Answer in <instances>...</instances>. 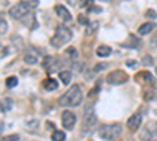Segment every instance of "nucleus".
Returning a JSON list of instances; mask_svg holds the SVG:
<instances>
[{"label":"nucleus","instance_id":"24","mask_svg":"<svg viewBox=\"0 0 157 141\" xmlns=\"http://www.w3.org/2000/svg\"><path fill=\"white\" fill-rule=\"evenodd\" d=\"M6 32H8V22L3 17H0V35H5Z\"/></svg>","mask_w":157,"mask_h":141},{"label":"nucleus","instance_id":"12","mask_svg":"<svg viewBox=\"0 0 157 141\" xmlns=\"http://www.w3.org/2000/svg\"><path fill=\"white\" fill-rule=\"evenodd\" d=\"M135 79H137L140 83H145V85H154V77H152V74H149L148 71H141V72H138Z\"/></svg>","mask_w":157,"mask_h":141},{"label":"nucleus","instance_id":"22","mask_svg":"<svg viewBox=\"0 0 157 141\" xmlns=\"http://www.w3.org/2000/svg\"><path fill=\"white\" fill-rule=\"evenodd\" d=\"M64 138H66V135L63 130H54V133H52V141H64Z\"/></svg>","mask_w":157,"mask_h":141},{"label":"nucleus","instance_id":"26","mask_svg":"<svg viewBox=\"0 0 157 141\" xmlns=\"http://www.w3.org/2000/svg\"><path fill=\"white\" fill-rule=\"evenodd\" d=\"M77 22L80 24V25H88L90 24V20H88V17L85 14H78L77 16Z\"/></svg>","mask_w":157,"mask_h":141},{"label":"nucleus","instance_id":"23","mask_svg":"<svg viewBox=\"0 0 157 141\" xmlns=\"http://www.w3.org/2000/svg\"><path fill=\"white\" fill-rule=\"evenodd\" d=\"M17 83H19V80H17V77H14V75L8 77V79L5 80V85H6V88H14Z\"/></svg>","mask_w":157,"mask_h":141},{"label":"nucleus","instance_id":"14","mask_svg":"<svg viewBox=\"0 0 157 141\" xmlns=\"http://www.w3.org/2000/svg\"><path fill=\"white\" fill-rule=\"evenodd\" d=\"M24 61L27 63V65L33 66V65H36V63H38V55L33 52V50H27V52L24 54Z\"/></svg>","mask_w":157,"mask_h":141},{"label":"nucleus","instance_id":"35","mask_svg":"<svg viewBox=\"0 0 157 141\" xmlns=\"http://www.w3.org/2000/svg\"><path fill=\"white\" fill-rule=\"evenodd\" d=\"M6 54H8V49H6V47H0V58L5 57Z\"/></svg>","mask_w":157,"mask_h":141},{"label":"nucleus","instance_id":"36","mask_svg":"<svg viewBox=\"0 0 157 141\" xmlns=\"http://www.w3.org/2000/svg\"><path fill=\"white\" fill-rule=\"evenodd\" d=\"M68 3L72 5V6H77V0H68Z\"/></svg>","mask_w":157,"mask_h":141},{"label":"nucleus","instance_id":"9","mask_svg":"<svg viewBox=\"0 0 157 141\" xmlns=\"http://www.w3.org/2000/svg\"><path fill=\"white\" fill-rule=\"evenodd\" d=\"M55 13H57V17H60L61 20H64V22H71L72 20V16H71V13H69V9L64 6V5H55Z\"/></svg>","mask_w":157,"mask_h":141},{"label":"nucleus","instance_id":"3","mask_svg":"<svg viewBox=\"0 0 157 141\" xmlns=\"http://www.w3.org/2000/svg\"><path fill=\"white\" fill-rule=\"evenodd\" d=\"M123 129L121 124H104L99 127V136L107 141H115L121 136Z\"/></svg>","mask_w":157,"mask_h":141},{"label":"nucleus","instance_id":"15","mask_svg":"<svg viewBox=\"0 0 157 141\" xmlns=\"http://www.w3.org/2000/svg\"><path fill=\"white\" fill-rule=\"evenodd\" d=\"M13 108V99L11 97H3L0 100V111L2 113H8Z\"/></svg>","mask_w":157,"mask_h":141},{"label":"nucleus","instance_id":"37","mask_svg":"<svg viewBox=\"0 0 157 141\" xmlns=\"http://www.w3.org/2000/svg\"><path fill=\"white\" fill-rule=\"evenodd\" d=\"M2 129H3V124H2V122H0V132H2Z\"/></svg>","mask_w":157,"mask_h":141},{"label":"nucleus","instance_id":"33","mask_svg":"<svg viewBox=\"0 0 157 141\" xmlns=\"http://www.w3.org/2000/svg\"><path fill=\"white\" fill-rule=\"evenodd\" d=\"M126 65H127L129 68H137V61H135V60H127Z\"/></svg>","mask_w":157,"mask_h":141},{"label":"nucleus","instance_id":"2","mask_svg":"<svg viewBox=\"0 0 157 141\" xmlns=\"http://www.w3.org/2000/svg\"><path fill=\"white\" fill-rule=\"evenodd\" d=\"M71 39H72V32L68 27H64V25H58L57 30H55V35L52 36V39H50V44L58 49L64 44H68Z\"/></svg>","mask_w":157,"mask_h":141},{"label":"nucleus","instance_id":"13","mask_svg":"<svg viewBox=\"0 0 157 141\" xmlns=\"http://www.w3.org/2000/svg\"><path fill=\"white\" fill-rule=\"evenodd\" d=\"M152 30H155V24L154 22H145V24L140 25L138 35H149Z\"/></svg>","mask_w":157,"mask_h":141},{"label":"nucleus","instance_id":"4","mask_svg":"<svg viewBox=\"0 0 157 141\" xmlns=\"http://www.w3.org/2000/svg\"><path fill=\"white\" fill-rule=\"evenodd\" d=\"M96 124V113L91 104L83 107V119H82V125H83V135L90 133V130L94 127Z\"/></svg>","mask_w":157,"mask_h":141},{"label":"nucleus","instance_id":"16","mask_svg":"<svg viewBox=\"0 0 157 141\" xmlns=\"http://www.w3.org/2000/svg\"><path fill=\"white\" fill-rule=\"evenodd\" d=\"M110 54H112V47H110V46L102 44V46H99V47L96 49V55H98L99 58H105V57H109Z\"/></svg>","mask_w":157,"mask_h":141},{"label":"nucleus","instance_id":"17","mask_svg":"<svg viewBox=\"0 0 157 141\" xmlns=\"http://www.w3.org/2000/svg\"><path fill=\"white\" fill-rule=\"evenodd\" d=\"M124 46H126V47H132V49H138V47L141 46V41L138 39L137 36L130 35V36H129V39H127V43H124Z\"/></svg>","mask_w":157,"mask_h":141},{"label":"nucleus","instance_id":"18","mask_svg":"<svg viewBox=\"0 0 157 141\" xmlns=\"http://www.w3.org/2000/svg\"><path fill=\"white\" fill-rule=\"evenodd\" d=\"M44 89H47V91H55V89L58 88V82L55 79H47L44 80Z\"/></svg>","mask_w":157,"mask_h":141},{"label":"nucleus","instance_id":"20","mask_svg":"<svg viewBox=\"0 0 157 141\" xmlns=\"http://www.w3.org/2000/svg\"><path fill=\"white\" fill-rule=\"evenodd\" d=\"M71 77H72V75H71L69 71H61V72H60V80H61L63 85H69Z\"/></svg>","mask_w":157,"mask_h":141},{"label":"nucleus","instance_id":"31","mask_svg":"<svg viewBox=\"0 0 157 141\" xmlns=\"http://www.w3.org/2000/svg\"><path fill=\"white\" fill-rule=\"evenodd\" d=\"M107 68V63H99V65H96L94 68H93V72H99V71H104Z\"/></svg>","mask_w":157,"mask_h":141},{"label":"nucleus","instance_id":"25","mask_svg":"<svg viewBox=\"0 0 157 141\" xmlns=\"http://www.w3.org/2000/svg\"><path fill=\"white\" fill-rule=\"evenodd\" d=\"M99 27V24L98 22H94V24H88V30H86V35L90 36V35H93V33H96V28Z\"/></svg>","mask_w":157,"mask_h":141},{"label":"nucleus","instance_id":"29","mask_svg":"<svg viewBox=\"0 0 157 141\" xmlns=\"http://www.w3.org/2000/svg\"><path fill=\"white\" fill-rule=\"evenodd\" d=\"M93 3H94V0H80V2H78V6L90 8V5H93Z\"/></svg>","mask_w":157,"mask_h":141},{"label":"nucleus","instance_id":"32","mask_svg":"<svg viewBox=\"0 0 157 141\" xmlns=\"http://www.w3.org/2000/svg\"><path fill=\"white\" fill-rule=\"evenodd\" d=\"M0 141H19V135H8V136L2 138Z\"/></svg>","mask_w":157,"mask_h":141},{"label":"nucleus","instance_id":"6","mask_svg":"<svg viewBox=\"0 0 157 141\" xmlns=\"http://www.w3.org/2000/svg\"><path fill=\"white\" fill-rule=\"evenodd\" d=\"M129 80V75L124 72V71H120V69H116V71H112L109 75H107V79L105 82L110 83V85H123Z\"/></svg>","mask_w":157,"mask_h":141},{"label":"nucleus","instance_id":"19","mask_svg":"<svg viewBox=\"0 0 157 141\" xmlns=\"http://www.w3.org/2000/svg\"><path fill=\"white\" fill-rule=\"evenodd\" d=\"M101 83H102V82H101V79H99V80L96 82V85H94L93 88L90 89V93H88V97H90V99H93V97H96V96L99 94V89H101Z\"/></svg>","mask_w":157,"mask_h":141},{"label":"nucleus","instance_id":"27","mask_svg":"<svg viewBox=\"0 0 157 141\" xmlns=\"http://www.w3.org/2000/svg\"><path fill=\"white\" fill-rule=\"evenodd\" d=\"M141 63H143V66H151L152 65V63H154V60L149 57V55H145V57H143V60H141Z\"/></svg>","mask_w":157,"mask_h":141},{"label":"nucleus","instance_id":"39","mask_svg":"<svg viewBox=\"0 0 157 141\" xmlns=\"http://www.w3.org/2000/svg\"><path fill=\"white\" fill-rule=\"evenodd\" d=\"M101 2H112V0H101Z\"/></svg>","mask_w":157,"mask_h":141},{"label":"nucleus","instance_id":"8","mask_svg":"<svg viewBox=\"0 0 157 141\" xmlns=\"http://www.w3.org/2000/svg\"><path fill=\"white\" fill-rule=\"evenodd\" d=\"M58 66H60V61H58L55 57H50V55L44 57V60H43V68H44L49 74L55 72V71L58 69Z\"/></svg>","mask_w":157,"mask_h":141},{"label":"nucleus","instance_id":"40","mask_svg":"<svg viewBox=\"0 0 157 141\" xmlns=\"http://www.w3.org/2000/svg\"><path fill=\"white\" fill-rule=\"evenodd\" d=\"M155 74H157V68H155Z\"/></svg>","mask_w":157,"mask_h":141},{"label":"nucleus","instance_id":"34","mask_svg":"<svg viewBox=\"0 0 157 141\" xmlns=\"http://www.w3.org/2000/svg\"><path fill=\"white\" fill-rule=\"evenodd\" d=\"M152 46H157V32H154V35L151 36V41H149Z\"/></svg>","mask_w":157,"mask_h":141},{"label":"nucleus","instance_id":"28","mask_svg":"<svg viewBox=\"0 0 157 141\" xmlns=\"http://www.w3.org/2000/svg\"><path fill=\"white\" fill-rule=\"evenodd\" d=\"M154 91H152V89H148V91H145V93H143V99H145V100H152L154 99Z\"/></svg>","mask_w":157,"mask_h":141},{"label":"nucleus","instance_id":"1","mask_svg":"<svg viewBox=\"0 0 157 141\" xmlns=\"http://www.w3.org/2000/svg\"><path fill=\"white\" fill-rule=\"evenodd\" d=\"M80 104H82V89L78 85H72L58 99V105L61 107H78Z\"/></svg>","mask_w":157,"mask_h":141},{"label":"nucleus","instance_id":"30","mask_svg":"<svg viewBox=\"0 0 157 141\" xmlns=\"http://www.w3.org/2000/svg\"><path fill=\"white\" fill-rule=\"evenodd\" d=\"M145 17H149V19H155L157 17V13L154 9H146L145 11Z\"/></svg>","mask_w":157,"mask_h":141},{"label":"nucleus","instance_id":"21","mask_svg":"<svg viewBox=\"0 0 157 141\" xmlns=\"http://www.w3.org/2000/svg\"><path fill=\"white\" fill-rule=\"evenodd\" d=\"M64 55H66L69 60H77V57H78L75 47H68L66 50H64Z\"/></svg>","mask_w":157,"mask_h":141},{"label":"nucleus","instance_id":"7","mask_svg":"<svg viewBox=\"0 0 157 141\" xmlns=\"http://www.w3.org/2000/svg\"><path fill=\"white\" fill-rule=\"evenodd\" d=\"M75 121H77V118H75V114H74L72 111L64 110V111L61 113V124H63V127H64L66 130H72V129H74Z\"/></svg>","mask_w":157,"mask_h":141},{"label":"nucleus","instance_id":"10","mask_svg":"<svg viewBox=\"0 0 157 141\" xmlns=\"http://www.w3.org/2000/svg\"><path fill=\"white\" fill-rule=\"evenodd\" d=\"M140 124H141V116H140L138 113H135V114H132V116L127 119V129L130 132H137Z\"/></svg>","mask_w":157,"mask_h":141},{"label":"nucleus","instance_id":"5","mask_svg":"<svg viewBox=\"0 0 157 141\" xmlns=\"http://www.w3.org/2000/svg\"><path fill=\"white\" fill-rule=\"evenodd\" d=\"M30 11H32V8L29 6V2H19L17 5H13L8 13L13 19H24Z\"/></svg>","mask_w":157,"mask_h":141},{"label":"nucleus","instance_id":"38","mask_svg":"<svg viewBox=\"0 0 157 141\" xmlns=\"http://www.w3.org/2000/svg\"><path fill=\"white\" fill-rule=\"evenodd\" d=\"M146 141H157V139H154V138H151V139H146Z\"/></svg>","mask_w":157,"mask_h":141},{"label":"nucleus","instance_id":"11","mask_svg":"<svg viewBox=\"0 0 157 141\" xmlns=\"http://www.w3.org/2000/svg\"><path fill=\"white\" fill-rule=\"evenodd\" d=\"M145 130H146V132H143V133L140 135V138H141L143 141L151 139V138H152V135H155V133H157V124H155V122H148Z\"/></svg>","mask_w":157,"mask_h":141}]
</instances>
